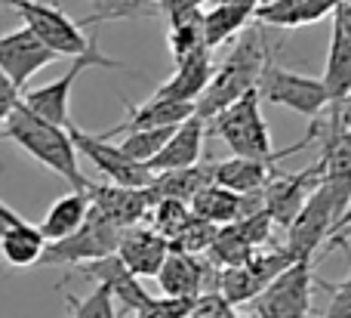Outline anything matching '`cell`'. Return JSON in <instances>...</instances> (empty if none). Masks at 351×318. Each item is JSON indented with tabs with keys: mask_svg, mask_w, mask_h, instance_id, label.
<instances>
[{
	"mask_svg": "<svg viewBox=\"0 0 351 318\" xmlns=\"http://www.w3.org/2000/svg\"><path fill=\"white\" fill-rule=\"evenodd\" d=\"M154 3H158V6H160V3H164V0H154Z\"/></svg>",
	"mask_w": 351,
	"mask_h": 318,
	"instance_id": "45",
	"label": "cell"
},
{
	"mask_svg": "<svg viewBox=\"0 0 351 318\" xmlns=\"http://www.w3.org/2000/svg\"><path fill=\"white\" fill-rule=\"evenodd\" d=\"M160 16V6L154 0H90V16L80 22V28L105 22H127V19H152Z\"/></svg>",
	"mask_w": 351,
	"mask_h": 318,
	"instance_id": "29",
	"label": "cell"
},
{
	"mask_svg": "<svg viewBox=\"0 0 351 318\" xmlns=\"http://www.w3.org/2000/svg\"><path fill=\"white\" fill-rule=\"evenodd\" d=\"M0 136L10 142H16L22 152H28L37 164H43L47 170H53L56 177H62L74 192H86L90 179L80 170V155L74 148L68 127H56L47 124L43 117L31 115L22 102L10 111V117L0 127Z\"/></svg>",
	"mask_w": 351,
	"mask_h": 318,
	"instance_id": "1",
	"label": "cell"
},
{
	"mask_svg": "<svg viewBox=\"0 0 351 318\" xmlns=\"http://www.w3.org/2000/svg\"><path fill=\"white\" fill-rule=\"evenodd\" d=\"M348 210H351V204H348Z\"/></svg>",
	"mask_w": 351,
	"mask_h": 318,
	"instance_id": "46",
	"label": "cell"
},
{
	"mask_svg": "<svg viewBox=\"0 0 351 318\" xmlns=\"http://www.w3.org/2000/svg\"><path fill=\"white\" fill-rule=\"evenodd\" d=\"M351 204V179H321L296 220L287 226V245L284 251L293 260H315L321 245L333 235L336 223Z\"/></svg>",
	"mask_w": 351,
	"mask_h": 318,
	"instance_id": "3",
	"label": "cell"
},
{
	"mask_svg": "<svg viewBox=\"0 0 351 318\" xmlns=\"http://www.w3.org/2000/svg\"><path fill=\"white\" fill-rule=\"evenodd\" d=\"M256 90H259V99L284 105V109L296 111V115H302V117H317L324 109H330L327 87H324L321 78H308V74L290 71V68H284L278 59H271L262 68L259 80H256Z\"/></svg>",
	"mask_w": 351,
	"mask_h": 318,
	"instance_id": "8",
	"label": "cell"
},
{
	"mask_svg": "<svg viewBox=\"0 0 351 318\" xmlns=\"http://www.w3.org/2000/svg\"><path fill=\"white\" fill-rule=\"evenodd\" d=\"M250 253H253V247L243 241V235L237 232L234 223H231V226H219L216 229V238H213V245L206 247L204 257L210 260L216 269H231V266L247 263Z\"/></svg>",
	"mask_w": 351,
	"mask_h": 318,
	"instance_id": "30",
	"label": "cell"
},
{
	"mask_svg": "<svg viewBox=\"0 0 351 318\" xmlns=\"http://www.w3.org/2000/svg\"><path fill=\"white\" fill-rule=\"evenodd\" d=\"M117 257L123 260L130 272L136 278H154L160 269V263L170 253V241L164 235H158L152 226H130L121 232V241H117Z\"/></svg>",
	"mask_w": 351,
	"mask_h": 318,
	"instance_id": "15",
	"label": "cell"
},
{
	"mask_svg": "<svg viewBox=\"0 0 351 318\" xmlns=\"http://www.w3.org/2000/svg\"><path fill=\"white\" fill-rule=\"evenodd\" d=\"M123 109H127V117H123L121 124H114L111 130L99 133L102 139H111V136H121V133H136V130L176 127V124H182L185 117L194 115L191 102H173V99H164V96H158V93H152L142 105H133L123 99Z\"/></svg>",
	"mask_w": 351,
	"mask_h": 318,
	"instance_id": "16",
	"label": "cell"
},
{
	"mask_svg": "<svg viewBox=\"0 0 351 318\" xmlns=\"http://www.w3.org/2000/svg\"><path fill=\"white\" fill-rule=\"evenodd\" d=\"M19 223H22V216H19L16 210L10 207V204H3V201H0V235H3L6 229L19 226Z\"/></svg>",
	"mask_w": 351,
	"mask_h": 318,
	"instance_id": "40",
	"label": "cell"
},
{
	"mask_svg": "<svg viewBox=\"0 0 351 318\" xmlns=\"http://www.w3.org/2000/svg\"><path fill=\"white\" fill-rule=\"evenodd\" d=\"M43 247H47V238L40 235V229L25 223V220L0 235V257H3V263L12 266V269L37 266L40 263Z\"/></svg>",
	"mask_w": 351,
	"mask_h": 318,
	"instance_id": "26",
	"label": "cell"
},
{
	"mask_svg": "<svg viewBox=\"0 0 351 318\" xmlns=\"http://www.w3.org/2000/svg\"><path fill=\"white\" fill-rule=\"evenodd\" d=\"M194 300H170V297H152L136 318H188Z\"/></svg>",
	"mask_w": 351,
	"mask_h": 318,
	"instance_id": "37",
	"label": "cell"
},
{
	"mask_svg": "<svg viewBox=\"0 0 351 318\" xmlns=\"http://www.w3.org/2000/svg\"><path fill=\"white\" fill-rule=\"evenodd\" d=\"M86 68H111V71H130L127 62L121 59H111L99 49V41L90 37V47L84 49L80 56H74L71 68H68L62 78L49 80L43 87H34V90H25L22 93V105L31 111V115L43 117L47 124H56V127H68L71 124V90L77 84V78L86 71Z\"/></svg>",
	"mask_w": 351,
	"mask_h": 318,
	"instance_id": "4",
	"label": "cell"
},
{
	"mask_svg": "<svg viewBox=\"0 0 351 318\" xmlns=\"http://www.w3.org/2000/svg\"><path fill=\"white\" fill-rule=\"evenodd\" d=\"M339 0H274L253 12L256 22L268 25V28H302V25H315L336 12Z\"/></svg>",
	"mask_w": 351,
	"mask_h": 318,
	"instance_id": "20",
	"label": "cell"
},
{
	"mask_svg": "<svg viewBox=\"0 0 351 318\" xmlns=\"http://www.w3.org/2000/svg\"><path fill=\"white\" fill-rule=\"evenodd\" d=\"M84 278L96 282L99 288H105L111 294V300L121 303V313H139L152 294L145 291L142 278H136L133 272L123 266V260L117 253H108V257H99V260H90V263H80L74 266Z\"/></svg>",
	"mask_w": 351,
	"mask_h": 318,
	"instance_id": "13",
	"label": "cell"
},
{
	"mask_svg": "<svg viewBox=\"0 0 351 318\" xmlns=\"http://www.w3.org/2000/svg\"><path fill=\"white\" fill-rule=\"evenodd\" d=\"M311 288H315L311 260H296V263H290L274 282H268L250 300V315L253 318H308Z\"/></svg>",
	"mask_w": 351,
	"mask_h": 318,
	"instance_id": "6",
	"label": "cell"
},
{
	"mask_svg": "<svg viewBox=\"0 0 351 318\" xmlns=\"http://www.w3.org/2000/svg\"><path fill=\"white\" fill-rule=\"evenodd\" d=\"M68 136H71L77 155H84L86 161H93V164H96V170L105 173V177H108L114 185L145 189V185L152 183L154 173L148 170L145 164H139V161L127 158V155L121 152V146H117V142L102 139L99 133H86V130H80L77 124H68Z\"/></svg>",
	"mask_w": 351,
	"mask_h": 318,
	"instance_id": "9",
	"label": "cell"
},
{
	"mask_svg": "<svg viewBox=\"0 0 351 318\" xmlns=\"http://www.w3.org/2000/svg\"><path fill=\"white\" fill-rule=\"evenodd\" d=\"M321 183V164H311L299 173H287L274 167L268 183L262 185V210L271 216L274 226H290L296 220V214L302 210V204L308 201V195L315 192V185Z\"/></svg>",
	"mask_w": 351,
	"mask_h": 318,
	"instance_id": "10",
	"label": "cell"
},
{
	"mask_svg": "<svg viewBox=\"0 0 351 318\" xmlns=\"http://www.w3.org/2000/svg\"><path fill=\"white\" fill-rule=\"evenodd\" d=\"M330 109L336 111V117H339V124H342V127H346L348 133H351V93H348L346 99H342L339 105H330Z\"/></svg>",
	"mask_w": 351,
	"mask_h": 318,
	"instance_id": "42",
	"label": "cell"
},
{
	"mask_svg": "<svg viewBox=\"0 0 351 318\" xmlns=\"http://www.w3.org/2000/svg\"><path fill=\"white\" fill-rule=\"evenodd\" d=\"M324 87H327L330 105H339L351 93V41L339 22L333 19V34H330V53H327V68H324Z\"/></svg>",
	"mask_w": 351,
	"mask_h": 318,
	"instance_id": "25",
	"label": "cell"
},
{
	"mask_svg": "<svg viewBox=\"0 0 351 318\" xmlns=\"http://www.w3.org/2000/svg\"><path fill=\"white\" fill-rule=\"evenodd\" d=\"M333 19H336V22H339V28L346 31V37L351 41V3H339V6H336Z\"/></svg>",
	"mask_w": 351,
	"mask_h": 318,
	"instance_id": "43",
	"label": "cell"
},
{
	"mask_svg": "<svg viewBox=\"0 0 351 318\" xmlns=\"http://www.w3.org/2000/svg\"><path fill=\"white\" fill-rule=\"evenodd\" d=\"M170 16V53L173 62L206 49L204 43V10H164Z\"/></svg>",
	"mask_w": 351,
	"mask_h": 318,
	"instance_id": "27",
	"label": "cell"
},
{
	"mask_svg": "<svg viewBox=\"0 0 351 318\" xmlns=\"http://www.w3.org/2000/svg\"><path fill=\"white\" fill-rule=\"evenodd\" d=\"M278 164L271 161H253V158H225L210 164V179L222 189H231L237 195H253V192H262V185L268 183L271 170Z\"/></svg>",
	"mask_w": 351,
	"mask_h": 318,
	"instance_id": "22",
	"label": "cell"
},
{
	"mask_svg": "<svg viewBox=\"0 0 351 318\" xmlns=\"http://www.w3.org/2000/svg\"><path fill=\"white\" fill-rule=\"evenodd\" d=\"M121 232H123L121 226H114L96 207H90V214H86L84 226L77 232L65 235L59 241H47L37 266H80V263H90V260L108 257V253L117 251Z\"/></svg>",
	"mask_w": 351,
	"mask_h": 318,
	"instance_id": "7",
	"label": "cell"
},
{
	"mask_svg": "<svg viewBox=\"0 0 351 318\" xmlns=\"http://www.w3.org/2000/svg\"><path fill=\"white\" fill-rule=\"evenodd\" d=\"M59 56L49 47H43L28 28H16L0 34V71L12 80L19 93H25V84L34 78L40 68L53 65Z\"/></svg>",
	"mask_w": 351,
	"mask_h": 318,
	"instance_id": "12",
	"label": "cell"
},
{
	"mask_svg": "<svg viewBox=\"0 0 351 318\" xmlns=\"http://www.w3.org/2000/svg\"><path fill=\"white\" fill-rule=\"evenodd\" d=\"M250 19H253V12L237 10V6H228V3H216V6H210V10H204V43H206V49L213 53L216 47L234 41V37L250 25Z\"/></svg>",
	"mask_w": 351,
	"mask_h": 318,
	"instance_id": "28",
	"label": "cell"
},
{
	"mask_svg": "<svg viewBox=\"0 0 351 318\" xmlns=\"http://www.w3.org/2000/svg\"><path fill=\"white\" fill-rule=\"evenodd\" d=\"M154 282H158L160 294L170 297V300H197L200 294L216 291L219 269L204 257V253L194 257V253L170 251L167 260L160 263Z\"/></svg>",
	"mask_w": 351,
	"mask_h": 318,
	"instance_id": "11",
	"label": "cell"
},
{
	"mask_svg": "<svg viewBox=\"0 0 351 318\" xmlns=\"http://www.w3.org/2000/svg\"><path fill=\"white\" fill-rule=\"evenodd\" d=\"M188 216H191L188 204L173 201V198H160V201L152 204V210H148L145 220H148V226H152L158 235H164L167 241H173L176 235L182 232V226L188 223Z\"/></svg>",
	"mask_w": 351,
	"mask_h": 318,
	"instance_id": "31",
	"label": "cell"
},
{
	"mask_svg": "<svg viewBox=\"0 0 351 318\" xmlns=\"http://www.w3.org/2000/svg\"><path fill=\"white\" fill-rule=\"evenodd\" d=\"M179 127V124H176ZM176 127H154V130H136V133H127V139L121 142V152L127 158L139 161V164H148L160 148L167 146V139L173 136Z\"/></svg>",
	"mask_w": 351,
	"mask_h": 318,
	"instance_id": "32",
	"label": "cell"
},
{
	"mask_svg": "<svg viewBox=\"0 0 351 318\" xmlns=\"http://www.w3.org/2000/svg\"><path fill=\"white\" fill-rule=\"evenodd\" d=\"M262 207V195L253 192V195H237L231 189H222V185L210 183L197 192V195L188 201V210L200 220L213 223V226H231V223L243 220L247 214Z\"/></svg>",
	"mask_w": 351,
	"mask_h": 318,
	"instance_id": "17",
	"label": "cell"
},
{
	"mask_svg": "<svg viewBox=\"0 0 351 318\" xmlns=\"http://www.w3.org/2000/svg\"><path fill=\"white\" fill-rule=\"evenodd\" d=\"M204 136H206V121H200L197 115L185 117V121L173 130V136L167 139V146L160 148L145 167L152 173H167V170H182V167L200 164Z\"/></svg>",
	"mask_w": 351,
	"mask_h": 318,
	"instance_id": "18",
	"label": "cell"
},
{
	"mask_svg": "<svg viewBox=\"0 0 351 318\" xmlns=\"http://www.w3.org/2000/svg\"><path fill=\"white\" fill-rule=\"evenodd\" d=\"M210 127H213V133L231 148L234 158H253V161H271V164H278L287 155H296V152H302V148L315 146V124H311V130L296 146L278 152V148L271 146L268 124L259 111V90H256V87L243 93L241 99H234L228 109L219 111L210 121Z\"/></svg>",
	"mask_w": 351,
	"mask_h": 318,
	"instance_id": "2",
	"label": "cell"
},
{
	"mask_svg": "<svg viewBox=\"0 0 351 318\" xmlns=\"http://www.w3.org/2000/svg\"><path fill=\"white\" fill-rule=\"evenodd\" d=\"M342 251H346L351 260V247L346 245ZM315 284L330 294V306H327V313H324V318H351V272L336 284L324 282V278H315Z\"/></svg>",
	"mask_w": 351,
	"mask_h": 318,
	"instance_id": "35",
	"label": "cell"
},
{
	"mask_svg": "<svg viewBox=\"0 0 351 318\" xmlns=\"http://www.w3.org/2000/svg\"><path fill=\"white\" fill-rule=\"evenodd\" d=\"M234 229L243 235V241H247L253 251H259L262 245H268L271 241V229H274V223H271V216L265 214V210H253V214H247L243 220H237L234 223Z\"/></svg>",
	"mask_w": 351,
	"mask_h": 318,
	"instance_id": "36",
	"label": "cell"
},
{
	"mask_svg": "<svg viewBox=\"0 0 351 318\" xmlns=\"http://www.w3.org/2000/svg\"><path fill=\"white\" fill-rule=\"evenodd\" d=\"M348 238H351V210H346V214H342V220L336 223L333 235L327 238V247H346Z\"/></svg>",
	"mask_w": 351,
	"mask_h": 318,
	"instance_id": "39",
	"label": "cell"
},
{
	"mask_svg": "<svg viewBox=\"0 0 351 318\" xmlns=\"http://www.w3.org/2000/svg\"><path fill=\"white\" fill-rule=\"evenodd\" d=\"M216 3H228V6H237V10L256 12V10H259V3H262V0H216Z\"/></svg>",
	"mask_w": 351,
	"mask_h": 318,
	"instance_id": "44",
	"label": "cell"
},
{
	"mask_svg": "<svg viewBox=\"0 0 351 318\" xmlns=\"http://www.w3.org/2000/svg\"><path fill=\"white\" fill-rule=\"evenodd\" d=\"M68 306H71V315L68 318H117V309H114V300L105 288H93L86 297H65Z\"/></svg>",
	"mask_w": 351,
	"mask_h": 318,
	"instance_id": "34",
	"label": "cell"
},
{
	"mask_svg": "<svg viewBox=\"0 0 351 318\" xmlns=\"http://www.w3.org/2000/svg\"><path fill=\"white\" fill-rule=\"evenodd\" d=\"M256 87V78L247 71H241V68L228 65V62H222L219 68H213V78L210 84L204 87V93H200L197 99H194V115L200 117V121L210 124L213 117L219 115L222 109H228L234 99H241L247 90H253Z\"/></svg>",
	"mask_w": 351,
	"mask_h": 318,
	"instance_id": "19",
	"label": "cell"
},
{
	"mask_svg": "<svg viewBox=\"0 0 351 318\" xmlns=\"http://www.w3.org/2000/svg\"><path fill=\"white\" fill-rule=\"evenodd\" d=\"M213 78V59H210V49H200V53L188 56V59L176 62V71L170 80L158 87V96L173 99V102H191L204 93V87L210 84Z\"/></svg>",
	"mask_w": 351,
	"mask_h": 318,
	"instance_id": "21",
	"label": "cell"
},
{
	"mask_svg": "<svg viewBox=\"0 0 351 318\" xmlns=\"http://www.w3.org/2000/svg\"><path fill=\"white\" fill-rule=\"evenodd\" d=\"M86 214H90V198H86V192H68V195L56 198L53 204H49L47 216L40 220V235L47 241H59L65 238V235L77 232L80 226H84Z\"/></svg>",
	"mask_w": 351,
	"mask_h": 318,
	"instance_id": "24",
	"label": "cell"
},
{
	"mask_svg": "<svg viewBox=\"0 0 351 318\" xmlns=\"http://www.w3.org/2000/svg\"><path fill=\"white\" fill-rule=\"evenodd\" d=\"M86 198H90V207H96L105 220H111L121 229L145 223L148 210L154 204L148 189H127V185L114 183H90Z\"/></svg>",
	"mask_w": 351,
	"mask_h": 318,
	"instance_id": "14",
	"label": "cell"
},
{
	"mask_svg": "<svg viewBox=\"0 0 351 318\" xmlns=\"http://www.w3.org/2000/svg\"><path fill=\"white\" fill-rule=\"evenodd\" d=\"M210 0H164L160 3V12L164 10H204Z\"/></svg>",
	"mask_w": 351,
	"mask_h": 318,
	"instance_id": "41",
	"label": "cell"
},
{
	"mask_svg": "<svg viewBox=\"0 0 351 318\" xmlns=\"http://www.w3.org/2000/svg\"><path fill=\"white\" fill-rule=\"evenodd\" d=\"M216 229L213 223L200 220V216H188V223L182 226V232L176 235L170 241V251H182V253H194V257H200V253H206V247L213 245V238H216Z\"/></svg>",
	"mask_w": 351,
	"mask_h": 318,
	"instance_id": "33",
	"label": "cell"
},
{
	"mask_svg": "<svg viewBox=\"0 0 351 318\" xmlns=\"http://www.w3.org/2000/svg\"><path fill=\"white\" fill-rule=\"evenodd\" d=\"M210 164H194V167H182V170H167V173H154L152 183L145 185L152 201L160 198H173V201L188 204L197 195L204 185H210Z\"/></svg>",
	"mask_w": 351,
	"mask_h": 318,
	"instance_id": "23",
	"label": "cell"
},
{
	"mask_svg": "<svg viewBox=\"0 0 351 318\" xmlns=\"http://www.w3.org/2000/svg\"><path fill=\"white\" fill-rule=\"evenodd\" d=\"M188 318H241V315L234 313V306H231L222 294L210 291V294H200L197 300L191 303V315Z\"/></svg>",
	"mask_w": 351,
	"mask_h": 318,
	"instance_id": "38",
	"label": "cell"
},
{
	"mask_svg": "<svg viewBox=\"0 0 351 318\" xmlns=\"http://www.w3.org/2000/svg\"><path fill=\"white\" fill-rule=\"evenodd\" d=\"M3 6L16 10L22 16L25 28L43 43L49 47L56 56H80L86 47H90V37L80 28V22H74L62 6L56 3H43V0H0Z\"/></svg>",
	"mask_w": 351,
	"mask_h": 318,
	"instance_id": "5",
	"label": "cell"
}]
</instances>
